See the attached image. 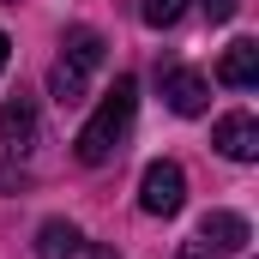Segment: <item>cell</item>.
<instances>
[{"label":"cell","mask_w":259,"mask_h":259,"mask_svg":"<svg viewBox=\"0 0 259 259\" xmlns=\"http://www.w3.org/2000/svg\"><path fill=\"white\" fill-rule=\"evenodd\" d=\"M133 115H139V78L121 72V78H115V91H109V97L97 103V115L84 121V133L72 139V145H78V163H84V169H103V163L121 151Z\"/></svg>","instance_id":"obj_1"},{"label":"cell","mask_w":259,"mask_h":259,"mask_svg":"<svg viewBox=\"0 0 259 259\" xmlns=\"http://www.w3.org/2000/svg\"><path fill=\"white\" fill-rule=\"evenodd\" d=\"M139 205H145L151 217H175V211L187 205V175H181V163H169V157L145 163V175H139Z\"/></svg>","instance_id":"obj_2"},{"label":"cell","mask_w":259,"mask_h":259,"mask_svg":"<svg viewBox=\"0 0 259 259\" xmlns=\"http://www.w3.org/2000/svg\"><path fill=\"white\" fill-rule=\"evenodd\" d=\"M157 84H163V103L175 115H187V121L211 109V78L193 72V66H157Z\"/></svg>","instance_id":"obj_3"},{"label":"cell","mask_w":259,"mask_h":259,"mask_svg":"<svg viewBox=\"0 0 259 259\" xmlns=\"http://www.w3.org/2000/svg\"><path fill=\"white\" fill-rule=\"evenodd\" d=\"M211 145H217L229 163H253L259 157V121L253 115H223V121L211 127Z\"/></svg>","instance_id":"obj_4"},{"label":"cell","mask_w":259,"mask_h":259,"mask_svg":"<svg viewBox=\"0 0 259 259\" xmlns=\"http://www.w3.org/2000/svg\"><path fill=\"white\" fill-rule=\"evenodd\" d=\"M199 241H205L211 253H241V247L253 241V229H247V217H241V211H205Z\"/></svg>","instance_id":"obj_5"},{"label":"cell","mask_w":259,"mask_h":259,"mask_svg":"<svg viewBox=\"0 0 259 259\" xmlns=\"http://www.w3.org/2000/svg\"><path fill=\"white\" fill-rule=\"evenodd\" d=\"M217 84H229V91H253V84H259V42H253V36H235V42L223 49Z\"/></svg>","instance_id":"obj_6"},{"label":"cell","mask_w":259,"mask_h":259,"mask_svg":"<svg viewBox=\"0 0 259 259\" xmlns=\"http://www.w3.org/2000/svg\"><path fill=\"white\" fill-rule=\"evenodd\" d=\"M0 145L18 157V151H30L36 145V103L18 91V97H6V109H0Z\"/></svg>","instance_id":"obj_7"},{"label":"cell","mask_w":259,"mask_h":259,"mask_svg":"<svg viewBox=\"0 0 259 259\" xmlns=\"http://www.w3.org/2000/svg\"><path fill=\"white\" fill-rule=\"evenodd\" d=\"M78 247H84V235H78L66 217H49V223L36 229V259H78Z\"/></svg>","instance_id":"obj_8"},{"label":"cell","mask_w":259,"mask_h":259,"mask_svg":"<svg viewBox=\"0 0 259 259\" xmlns=\"http://www.w3.org/2000/svg\"><path fill=\"white\" fill-rule=\"evenodd\" d=\"M84 78H91V72H84L78 61H66V55H61V61L49 66V97H55L61 109H72V103L84 97Z\"/></svg>","instance_id":"obj_9"},{"label":"cell","mask_w":259,"mask_h":259,"mask_svg":"<svg viewBox=\"0 0 259 259\" xmlns=\"http://www.w3.org/2000/svg\"><path fill=\"white\" fill-rule=\"evenodd\" d=\"M61 49H66V61H78L84 72H97V66H103V36H97L91 24H72V30L61 36Z\"/></svg>","instance_id":"obj_10"},{"label":"cell","mask_w":259,"mask_h":259,"mask_svg":"<svg viewBox=\"0 0 259 259\" xmlns=\"http://www.w3.org/2000/svg\"><path fill=\"white\" fill-rule=\"evenodd\" d=\"M181 12H187V0H139V18H145L151 30H175Z\"/></svg>","instance_id":"obj_11"},{"label":"cell","mask_w":259,"mask_h":259,"mask_svg":"<svg viewBox=\"0 0 259 259\" xmlns=\"http://www.w3.org/2000/svg\"><path fill=\"white\" fill-rule=\"evenodd\" d=\"M199 6H205V18H211V24H229L241 0H199Z\"/></svg>","instance_id":"obj_12"},{"label":"cell","mask_w":259,"mask_h":259,"mask_svg":"<svg viewBox=\"0 0 259 259\" xmlns=\"http://www.w3.org/2000/svg\"><path fill=\"white\" fill-rule=\"evenodd\" d=\"M175 259H217V253H211V247L193 235V241H181V247H175Z\"/></svg>","instance_id":"obj_13"},{"label":"cell","mask_w":259,"mask_h":259,"mask_svg":"<svg viewBox=\"0 0 259 259\" xmlns=\"http://www.w3.org/2000/svg\"><path fill=\"white\" fill-rule=\"evenodd\" d=\"M6 61H12V42H6V30H0V72H6Z\"/></svg>","instance_id":"obj_14"},{"label":"cell","mask_w":259,"mask_h":259,"mask_svg":"<svg viewBox=\"0 0 259 259\" xmlns=\"http://www.w3.org/2000/svg\"><path fill=\"white\" fill-rule=\"evenodd\" d=\"M91 259H121V253H115V247H91Z\"/></svg>","instance_id":"obj_15"},{"label":"cell","mask_w":259,"mask_h":259,"mask_svg":"<svg viewBox=\"0 0 259 259\" xmlns=\"http://www.w3.org/2000/svg\"><path fill=\"white\" fill-rule=\"evenodd\" d=\"M6 6H18V0H6Z\"/></svg>","instance_id":"obj_16"}]
</instances>
